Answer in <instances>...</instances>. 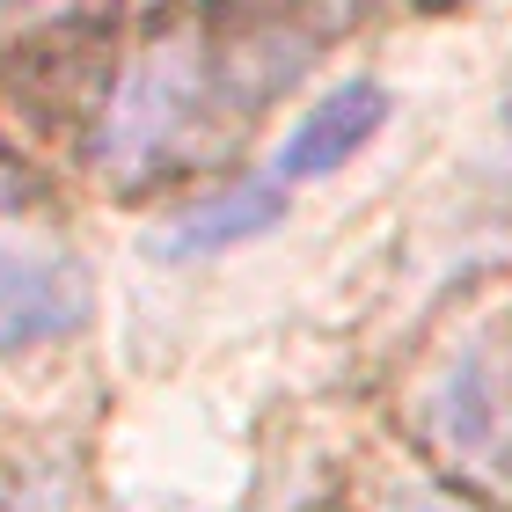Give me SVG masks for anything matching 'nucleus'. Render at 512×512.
Listing matches in <instances>:
<instances>
[{"mask_svg": "<svg viewBox=\"0 0 512 512\" xmlns=\"http://www.w3.org/2000/svg\"><path fill=\"white\" fill-rule=\"evenodd\" d=\"M308 52L315 44L286 37V30H235L227 37V30H198V22L139 44L132 66L118 74V88H110V110L96 132L103 176L147 183L161 169H183V161L213 154Z\"/></svg>", "mask_w": 512, "mask_h": 512, "instance_id": "nucleus-1", "label": "nucleus"}, {"mask_svg": "<svg viewBox=\"0 0 512 512\" xmlns=\"http://www.w3.org/2000/svg\"><path fill=\"white\" fill-rule=\"evenodd\" d=\"M425 425L461 469H505L512 461V366L491 344H469L425 395Z\"/></svg>", "mask_w": 512, "mask_h": 512, "instance_id": "nucleus-2", "label": "nucleus"}, {"mask_svg": "<svg viewBox=\"0 0 512 512\" xmlns=\"http://www.w3.org/2000/svg\"><path fill=\"white\" fill-rule=\"evenodd\" d=\"M88 308H96V286H88L81 256H66V249H0V359L74 337L88 322Z\"/></svg>", "mask_w": 512, "mask_h": 512, "instance_id": "nucleus-3", "label": "nucleus"}, {"mask_svg": "<svg viewBox=\"0 0 512 512\" xmlns=\"http://www.w3.org/2000/svg\"><path fill=\"white\" fill-rule=\"evenodd\" d=\"M381 125H388V88L381 81H337L322 103H308L293 118V132L278 139L271 169H278V183H315V176L344 169Z\"/></svg>", "mask_w": 512, "mask_h": 512, "instance_id": "nucleus-4", "label": "nucleus"}, {"mask_svg": "<svg viewBox=\"0 0 512 512\" xmlns=\"http://www.w3.org/2000/svg\"><path fill=\"white\" fill-rule=\"evenodd\" d=\"M286 220V198L278 183H227L213 198H191L176 220H161L154 256H220L227 242H256Z\"/></svg>", "mask_w": 512, "mask_h": 512, "instance_id": "nucleus-5", "label": "nucleus"}, {"mask_svg": "<svg viewBox=\"0 0 512 512\" xmlns=\"http://www.w3.org/2000/svg\"><path fill=\"white\" fill-rule=\"evenodd\" d=\"M96 0H0V37H37V30H59V22L88 15Z\"/></svg>", "mask_w": 512, "mask_h": 512, "instance_id": "nucleus-6", "label": "nucleus"}, {"mask_svg": "<svg viewBox=\"0 0 512 512\" xmlns=\"http://www.w3.org/2000/svg\"><path fill=\"white\" fill-rule=\"evenodd\" d=\"M381 512H483V505L439 491V483H395V491L381 498Z\"/></svg>", "mask_w": 512, "mask_h": 512, "instance_id": "nucleus-7", "label": "nucleus"}, {"mask_svg": "<svg viewBox=\"0 0 512 512\" xmlns=\"http://www.w3.org/2000/svg\"><path fill=\"white\" fill-rule=\"evenodd\" d=\"M278 15H359V8H381V0H264Z\"/></svg>", "mask_w": 512, "mask_h": 512, "instance_id": "nucleus-8", "label": "nucleus"}]
</instances>
